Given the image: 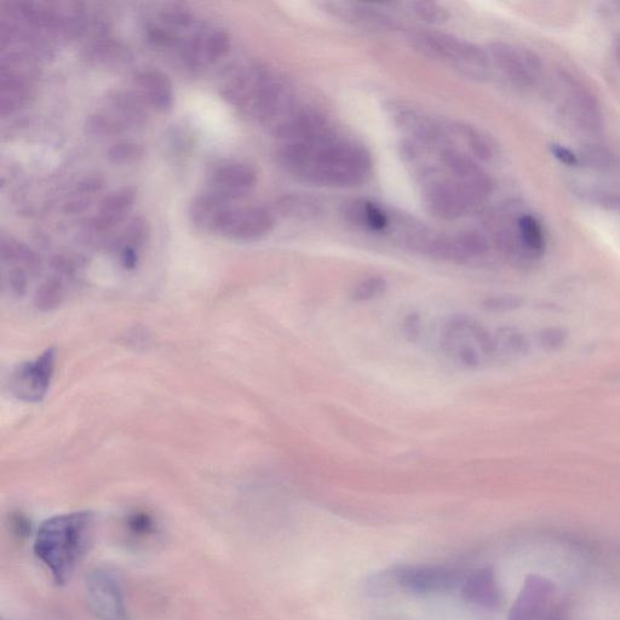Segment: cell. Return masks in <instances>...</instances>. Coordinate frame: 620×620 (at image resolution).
<instances>
[{
  "label": "cell",
  "instance_id": "obj_25",
  "mask_svg": "<svg viewBox=\"0 0 620 620\" xmlns=\"http://www.w3.org/2000/svg\"><path fill=\"white\" fill-rule=\"evenodd\" d=\"M130 50L123 44L113 42V40H101L88 49L86 59L97 65L107 67H118L131 61Z\"/></svg>",
  "mask_w": 620,
  "mask_h": 620
},
{
  "label": "cell",
  "instance_id": "obj_2",
  "mask_svg": "<svg viewBox=\"0 0 620 620\" xmlns=\"http://www.w3.org/2000/svg\"><path fill=\"white\" fill-rule=\"evenodd\" d=\"M94 518L88 512L56 515L44 521L34 539V554L57 584H66L88 553Z\"/></svg>",
  "mask_w": 620,
  "mask_h": 620
},
{
  "label": "cell",
  "instance_id": "obj_4",
  "mask_svg": "<svg viewBox=\"0 0 620 620\" xmlns=\"http://www.w3.org/2000/svg\"><path fill=\"white\" fill-rule=\"evenodd\" d=\"M386 109L396 128L403 131L406 136L412 137L415 145L439 149L449 146L447 145L451 140L449 129L422 109L405 101H390Z\"/></svg>",
  "mask_w": 620,
  "mask_h": 620
},
{
  "label": "cell",
  "instance_id": "obj_30",
  "mask_svg": "<svg viewBox=\"0 0 620 620\" xmlns=\"http://www.w3.org/2000/svg\"><path fill=\"white\" fill-rule=\"evenodd\" d=\"M107 155L114 164H129L142 159L145 149L139 143L123 141L109 148Z\"/></svg>",
  "mask_w": 620,
  "mask_h": 620
},
{
  "label": "cell",
  "instance_id": "obj_21",
  "mask_svg": "<svg viewBox=\"0 0 620 620\" xmlns=\"http://www.w3.org/2000/svg\"><path fill=\"white\" fill-rule=\"evenodd\" d=\"M325 8L329 9L340 19L352 24L371 28H390L394 27V22L386 14L380 13L375 8L357 3H325Z\"/></svg>",
  "mask_w": 620,
  "mask_h": 620
},
{
  "label": "cell",
  "instance_id": "obj_23",
  "mask_svg": "<svg viewBox=\"0 0 620 620\" xmlns=\"http://www.w3.org/2000/svg\"><path fill=\"white\" fill-rule=\"evenodd\" d=\"M28 95H30V85H28L25 74L16 72L13 68L2 67V113H13L16 109L24 106Z\"/></svg>",
  "mask_w": 620,
  "mask_h": 620
},
{
  "label": "cell",
  "instance_id": "obj_32",
  "mask_svg": "<svg viewBox=\"0 0 620 620\" xmlns=\"http://www.w3.org/2000/svg\"><path fill=\"white\" fill-rule=\"evenodd\" d=\"M165 24L172 27H186L193 21L192 14L179 4H171L165 7L160 14Z\"/></svg>",
  "mask_w": 620,
  "mask_h": 620
},
{
  "label": "cell",
  "instance_id": "obj_36",
  "mask_svg": "<svg viewBox=\"0 0 620 620\" xmlns=\"http://www.w3.org/2000/svg\"><path fill=\"white\" fill-rule=\"evenodd\" d=\"M550 152L560 163L566 166H572V168H574V166L579 164L578 155L573 153L570 148L559 145V143H553V145L550 146Z\"/></svg>",
  "mask_w": 620,
  "mask_h": 620
},
{
  "label": "cell",
  "instance_id": "obj_34",
  "mask_svg": "<svg viewBox=\"0 0 620 620\" xmlns=\"http://www.w3.org/2000/svg\"><path fill=\"white\" fill-rule=\"evenodd\" d=\"M403 334L407 341L415 343L422 336V319L417 313L406 315L403 321Z\"/></svg>",
  "mask_w": 620,
  "mask_h": 620
},
{
  "label": "cell",
  "instance_id": "obj_35",
  "mask_svg": "<svg viewBox=\"0 0 620 620\" xmlns=\"http://www.w3.org/2000/svg\"><path fill=\"white\" fill-rule=\"evenodd\" d=\"M147 37L149 42L158 47H169V45L176 42V37L170 31L165 30L163 27L151 26L148 27Z\"/></svg>",
  "mask_w": 620,
  "mask_h": 620
},
{
  "label": "cell",
  "instance_id": "obj_22",
  "mask_svg": "<svg viewBox=\"0 0 620 620\" xmlns=\"http://www.w3.org/2000/svg\"><path fill=\"white\" fill-rule=\"evenodd\" d=\"M108 112L113 114L120 123L128 128V125H141L147 118L146 102L140 95L114 91L107 96Z\"/></svg>",
  "mask_w": 620,
  "mask_h": 620
},
{
  "label": "cell",
  "instance_id": "obj_18",
  "mask_svg": "<svg viewBox=\"0 0 620 620\" xmlns=\"http://www.w3.org/2000/svg\"><path fill=\"white\" fill-rule=\"evenodd\" d=\"M135 85L146 105L158 112H168L174 105V88L165 73L145 70L136 74Z\"/></svg>",
  "mask_w": 620,
  "mask_h": 620
},
{
  "label": "cell",
  "instance_id": "obj_10",
  "mask_svg": "<svg viewBox=\"0 0 620 620\" xmlns=\"http://www.w3.org/2000/svg\"><path fill=\"white\" fill-rule=\"evenodd\" d=\"M418 42L428 53L457 65L482 67L490 61L486 50L452 34L424 32L419 34Z\"/></svg>",
  "mask_w": 620,
  "mask_h": 620
},
{
  "label": "cell",
  "instance_id": "obj_6",
  "mask_svg": "<svg viewBox=\"0 0 620 620\" xmlns=\"http://www.w3.org/2000/svg\"><path fill=\"white\" fill-rule=\"evenodd\" d=\"M88 606L100 620H126L125 596L116 574L96 568L85 579Z\"/></svg>",
  "mask_w": 620,
  "mask_h": 620
},
{
  "label": "cell",
  "instance_id": "obj_17",
  "mask_svg": "<svg viewBox=\"0 0 620 620\" xmlns=\"http://www.w3.org/2000/svg\"><path fill=\"white\" fill-rule=\"evenodd\" d=\"M562 82L567 86L570 106L578 119L579 124L588 131H599L602 126V109L596 97L588 88L571 76L562 77Z\"/></svg>",
  "mask_w": 620,
  "mask_h": 620
},
{
  "label": "cell",
  "instance_id": "obj_9",
  "mask_svg": "<svg viewBox=\"0 0 620 620\" xmlns=\"http://www.w3.org/2000/svg\"><path fill=\"white\" fill-rule=\"evenodd\" d=\"M426 176L424 183L423 198L427 208L435 217L445 221L457 220L468 211L473 210L474 206L469 202L463 189L451 179H436L433 174Z\"/></svg>",
  "mask_w": 620,
  "mask_h": 620
},
{
  "label": "cell",
  "instance_id": "obj_8",
  "mask_svg": "<svg viewBox=\"0 0 620 620\" xmlns=\"http://www.w3.org/2000/svg\"><path fill=\"white\" fill-rule=\"evenodd\" d=\"M56 353L45 350L37 359L17 367L10 378V390L25 403H39L44 399L54 376Z\"/></svg>",
  "mask_w": 620,
  "mask_h": 620
},
{
  "label": "cell",
  "instance_id": "obj_11",
  "mask_svg": "<svg viewBox=\"0 0 620 620\" xmlns=\"http://www.w3.org/2000/svg\"><path fill=\"white\" fill-rule=\"evenodd\" d=\"M422 248L428 255L439 260L463 263L484 256L489 250V243L481 233L467 231L427 237Z\"/></svg>",
  "mask_w": 620,
  "mask_h": 620
},
{
  "label": "cell",
  "instance_id": "obj_7",
  "mask_svg": "<svg viewBox=\"0 0 620 620\" xmlns=\"http://www.w3.org/2000/svg\"><path fill=\"white\" fill-rule=\"evenodd\" d=\"M486 53L503 76L521 88H530L535 85L541 74V60L530 49L496 42L489 45Z\"/></svg>",
  "mask_w": 620,
  "mask_h": 620
},
{
  "label": "cell",
  "instance_id": "obj_26",
  "mask_svg": "<svg viewBox=\"0 0 620 620\" xmlns=\"http://www.w3.org/2000/svg\"><path fill=\"white\" fill-rule=\"evenodd\" d=\"M519 240L524 249L532 256H542L545 251L544 229L541 222L532 215H522L518 221Z\"/></svg>",
  "mask_w": 620,
  "mask_h": 620
},
{
  "label": "cell",
  "instance_id": "obj_12",
  "mask_svg": "<svg viewBox=\"0 0 620 620\" xmlns=\"http://www.w3.org/2000/svg\"><path fill=\"white\" fill-rule=\"evenodd\" d=\"M209 192L231 203L243 199L254 191L257 172L251 165L241 162H223L209 172Z\"/></svg>",
  "mask_w": 620,
  "mask_h": 620
},
{
  "label": "cell",
  "instance_id": "obj_37",
  "mask_svg": "<svg viewBox=\"0 0 620 620\" xmlns=\"http://www.w3.org/2000/svg\"><path fill=\"white\" fill-rule=\"evenodd\" d=\"M120 260H122L123 266L128 269H134L137 262H139V254L135 248H124L120 250Z\"/></svg>",
  "mask_w": 620,
  "mask_h": 620
},
{
  "label": "cell",
  "instance_id": "obj_39",
  "mask_svg": "<svg viewBox=\"0 0 620 620\" xmlns=\"http://www.w3.org/2000/svg\"><path fill=\"white\" fill-rule=\"evenodd\" d=\"M614 56H616L618 66L620 68V34L617 37L616 42H614Z\"/></svg>",
  "mask_w": 620,
  "mask_h": 620
},
{
  "label": "cell",
  "instance_id": "obj_38",
  "mask_svg": "<svg viewBox=\"0 0 620 620\" xmlns=\"http://www.w3.org/2000/svg\"><path fill=\"white\" fill-rule=\"evenodd\" d=\"M103 187V183L100 179H96V177H90V179L84 180L78 186V191L83 194H90L97 191Z\"/></svg>",
  "mask_w": 620,
  "mask_h": 620
},
{
  "label": "cell",
  "instance_id": "obj_24",
  "mask_svg": "<svg viewBox=\"0 0 620 620\" xmlns=\"http://www.w3.org/2000/svg\"><path fill=\"white\" fill-rule=\"evenodd\" d=\"M455 134L461 135L473 154V158L481 162H491L496 157L497 147L495 141L486 132L474 128L472 125H452Z\"/></svg>",
  "mask_w": 620,
  "mask_h": 620
},
{
  "label": "cell",
  "instance_id": "obj_1",
  "mask_svg": "<svg viewBox=\"0 0 620 620\" xmlns=\"http://www.w3.org/2000/svg\"><path fill=\"white\" fill-rule=\"evenodd\" d=\"M278 158L297 179L317 186L357 187L369 180L372 172L370 152L336 132L315 142L283 143Z\"/></svg>",
  "mask_w": 620,
  "mask_h": 620
},
{
  "label": "cell",
  "instance_id": "obj_29",
  "mask_svg": "<svg viewBox=\"0 0 620 620\" xmlns=\"http://www.w3.org/2000/svg\"><path fill=\"white\" fill-rule=\"evenodd\" d=\"M279 206L284 214L301 218L315 217L320 212L319 205L315 200L307 197H297V195L296 197L284 198Z\"/></svg>",
  "mask_w": 620,
  "mask_h": 620
},
{
  "label": "cell",
  "instance_id": "obj_15",
  "mask_svg": "<svg viewBox=\"0 0 620 620\" xmlns=\"http://www.w3.org/2000/svg\"><path fill=\"white\" fill-rule=\"evenodd\" d=\"M231 47L229 34L221 28H214L189 40L183 49V57L188 65L202 67L223 59Z\"/></svg>",
  "mask_w": 620,
  "mask_h": 620
},
{
  "label": "cell",
  "instance_id": "obj_31",
  "mask_svg": "<svg viewBox=\"0 0 620 620\" xmlns=\"http://www.w3.org/2000/svg\"><path fill=\"white\" fill-rule=\"evenodd\" d=\"M88 130L95 135H114L123 131L126 126L119 122L113 114L107 112L96 113L88 119Z\"/></svg>",
  "mask_w": 620,
  "mask_h": 620
},
{
  "label": "cell",
  "instance_id": "obj_5",
  "mask_svg": "<svg viewBox=\"0 0 620 620\" xmlns=\"http://www.w3.org/2000/svg\"><path fill=\"white\" fill-rule=\"evenodd\" d=\"M440 160L450 179L463 189L474 208L489 199L493 189L491 177L476 163L473 155L445 146L440 149Z\"/></svg>",
  "mask_w": 620,
  "mask_h": 620
},
{
  "label": "cell",
  "instance_id": "obj_27",
  "mask_svg": "<svg viewBox=\"0 0 620 620\" xmlns=\"http://www.w3.org/2000/svg\"><path fill=\"white\" fill-rule=\"evenodd\" d=\"M387 289V281L380 275H372V277L359 281L350 292V300L353 302H369L375 300L378 296L384 294Z\"/></svg>",
  "mask_w": 620,
  "mask_h": 620
},
{
  "label": "cell",
  "instance_id": "obj_3",
  "mask_svg": "<svg viewBox=\"0 0 620 620\" xmlns=\"http://www.w3.org/2000/svg\"><path fill=\"white\" fill-rule=\"evenodd\" d=\"M442 349L465 369H478L482 357L493 350V336L469 315H453L440 334Z\"/></svg>",
  "mask_w": 620,
  "mask_h": 620
},
{
  "label": "cell",
  "instance_id": "obj_14",
  "mask_svg": "<svg viewBox=\"0 0 620 620\" xmlns=\"http://www.w3.org/2000/svg\"><path fill=\"white\" fill-rule=\"evenodd\" d=\"M396 582L413 593H440L455 587L458 572L440 566H407L394 573Z\"/></svg>",
  "mask_w": 620,
  "mask_h": 620
},
{
  "label": "cell",
  "instance_id": "obj_16",
  "mask_svg": "<svg viewBox=\"0 0 620 620\" xmlns=\"http://www.w3.org/2000/svg\"><path fill=\"white\" fill-rule=\"evenodd\" d=\"M232 208L233 206L227 200L206 192L192 200L188 212L193 226L199 231L218 233Z\"/></svg>",
  "mask_w": 620,
  "mask_h": 620
},
{
  "label": "cell",
  "instance_id": "obj_33",
  "mask_svg": "<svg viewBox=\"0 0 620 620\" xmlns=\"http://www.w3.org/2000/svg\"><path fill=\"white\" fill-rule=\"evenodd\" d=\"M148 233L147 223L142 218H135L125 231V245L124 248H139L146 240ZM123 248V249H124Z\"/></svg>",
  "mask_w": 620,
  "mask_h": 620
},
{
  "label": "cell",
  "instance_id": "obj_19",
  "mask_svg": "<svg viewBox=\"0 0 620 620\" xmlns=\"http://www.w3.org/2000/svg\"><path fill=\"white\" fill-rule=\"evenodd\" d=\"M136 197L135 188L125 187L103 198L99 215L95 217L93 222L96 231L106 232L116 227L118 223L123 222L134 206Z\"/></svg>",
  "mask_w": 620,
  "mask_h": 620
},
{
  "label": "cell",
  "instance_id": "obj_28",
  "mask_svg": "<svg viewBox=\"0 0 620 620\" xmlns=\"http://www.w3.org/2000/svg\"><path fill=\"white\" fill-rule=\"evenodd\" d=\"M406 5L413 15L424 22H428V24H444L450 17L449 11L439 3L412 2Z\"/></svg>",
  "mask_w": 620,
  "mask_h": 620
},
{
  "label": "cell",
  "instance_id": "obj_13",
  "mask_svg": "<svg viewBox=\"0 0 620 620\" xmlns=\"http://www.w3.org/2000/svg\"><path fill=\"white\" fill-rule=\"evenodd\" d=\"M274 226L275 218L267 209L258 206L232 208L218 234L231 240L255 241L266 237Z\"/></svg>",
  "mask_w": 620,
  "mask_h": 620
},
{
  "label": "cell",
  "instance_id": "obj_20",
  "mask_svg": "<svg viewBox=\"0 0 620 620\" xmlns=\"http://www.w3.org/2000/svg\"><path fill=\"white\" fill-rule=\"evenodd\" d=\"M343 215L354 226L383 232L390 226V216L380 205L369 200L357 199L343 206Z\"/></svg>",
  "mask_w": 620,
  "mask_h": 620
}]
</instances>
